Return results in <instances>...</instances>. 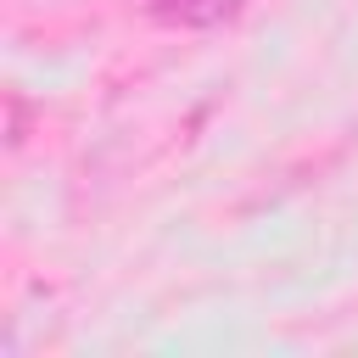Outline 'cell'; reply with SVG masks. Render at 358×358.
<instances>
[{"mask_svg": "<svg viewBox=\"0 0 358 358\" xmlns=\"http://www.w3.org/2000/svg\"><path fill=\"white\" fill-rule=\"evenodd\" d=\"M145 11L157 22H179V28H213L235 11V0H145Z\"/></svg>", "mask_w": 358, "mask_h": 358, "instance_id": "6da1fadb", "label": "cell"}]
</instances>
